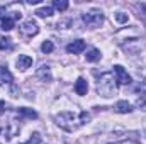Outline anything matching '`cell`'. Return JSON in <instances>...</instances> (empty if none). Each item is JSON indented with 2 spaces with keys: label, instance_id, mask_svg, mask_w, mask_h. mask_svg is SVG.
Returning a JSON list of instances; mask_svg holds the SVG:
<instances>
[{
  "label": "cell",
  "instance_id": "6da1fadb",
  "mask_svg": "<svg viewBox=\"0 0 146 144\" xmlns=\"http://www.w3.org/2000/svg\"><path fill=\"white\" fill-rule=\"evenodd\" d=\"M90 120V114L82 110V112H72V110H65V112H60L54 115V122L56 126H60L61 129L73 132L76 131L78 127L85 126L87 122Z\"/></svg>",
  "mask_w": 146,
  "mask_h": 144
},
{
  "label": "cell",
  "instance_id": "7a4b0ae2",
  "mask_svg": "<svg viewBox=\"0 0 146 144\" xmlns=\"http://www.w3.org/2000/svg\"><path fill=\"white\" fill-rule=\"evenodd\" d=\"M97 93L106 98H110L117 93V81H115L114 73L106 71L100 75V78L97 81Z\"/></svg>",
  "mask_w": 146,
  "mask_h": 144
},
{
  "label": "cell",
  "instance_id": "3957f363",
  "mask_svg": "<svg viewBox=\"0 0 146 144\" xmlns=\"http://www.w3.org/2000/svg\"><path fill=\"white\" fill-rule=\"evenodd\" d=\"M82 20H83V24H85L87 27L95 29V27H100V26H102V22H104V14H102V10H99V9H92V10H87V12L82 14Z\"/></svg>",
  "mask_w": 146,
  "mask_h": 144
},
{
  "label": "cell",
  "instance_id": "277c9868",
  "mask_svg": "<svg viewBox=\"0 0 146 144\" xmlns=\"http://www.w3.org/2000/svg\"><path fill=\"white\" fill-rule=\"evenodd\" d=\"M19 137V126L7 124L0 127V144H15Z\"/></svg>",
  "mask_w": 146,
  "mask_h": 144
},
{
  "label": "cell",
  "instance_id": "5b68a950",
  "mask_svg": "<svg viewBox=\"0 0 146 144\" xmlns=\"http://www.w3.org/2000/svg\"><path fill=\"white\" fill-rule=\"evenodd\" d=\"M37 32H39V26H37V22L34 19H27V20H24L21 24V34L22 36L33 37V36H36Z\"/></svg>",
  "mask_w": 146,
  "mask_h": 144
},
{
  "label": "cell",
  "instance_id": "8992f818",
  "mask_svg": "<svg viewBox=\"0 0 146 144\" xmlns=\"http://www.w3.org/2000/svg\"><path fill=\"white\" fill-rule=\"evenodd\" d=\"M114 76H115V81L119 85H129L131 83V76L127 75V71L121 65H115L114 66Z\"/></svg>",
  "mask_w": 146,
  "mask_h": 144
},
{
  "label": "cell",
  "instance_id": "52a82bcc",
  "mask_svg": "<svg viewBox=\"0 0 146 144\" xmlns=\"http://www.w3.org/2000/svg\"><path fill=\"white\" fill-rule=\"evenodd\" d=\"M85 48H87L85 41L83 39H76V41H73V42H70L66 46V53H70V54H80Z\"/></svg>",
  "mask_w": 146,
  "mask_h": 144
},
{
  "label": "cell",
  "instance_id": "ba28073f",
  "mask_svg": "<svg viewBox=\"0 0 146 144\" xmlns=\"http://www.w3.org/2000/svg\"><path fill=\"white\" fill-rule=\"evenodd\" d=\"M15 65H17V68H19L21 71H26L27 68H31V66H33V58H31V56H27V54H21V56L17 58Z\"/></svg>",
  "mask_w": 146,
  "mask_h": 144
},
{
  "label": "cell",
  "instance_id": "9c48e42d",
  "mask_svg": "<svg viewBox=\"0 0 146 144\" xmlns=\"http://www.w3.org/2000/svg\"><path fill=\"white\" fill-rule=\"evenodd\" d=\"M87 92H88V83H87V80L85 78H78L76 81H75V93L76 95H87Z\"/></svg>",
  "mask_w": 146,
  "mask_h": 144
},
{
  "label": "cell",
  "instance_id": "30bf717a",
  "mask_svg": "<svg viewBox=\"0 0 146 144\" xmlns=\"http://www.w3.org/2000/svg\"><path fill=\"white\" fill-rule=\"evenodd\" d=\"M114 110H115L117 114H131V112H133V105H131L127 100H119V102L115 104Z\"/></svg>",
  "mask_w": 146,
  "mask_h": 144
},
{
  "label": "cell",
  "instance_id": "8fae6325",
  "mask_svg": "<svg viewBox=\"0 0 146 144\" xmlns=\"http://www.w3.org/2000/svg\"><path fill=\"white\" fill-rule=\"evenodd\" d=\"M37 78L41 80V81H51L53 80V75H51V70H49V66H46V65H42L39 70H37Z\"/></svg>",
  "mask_w": 146,
  "mask_h": 144
},
{
  "label": "cell",
  "instance_id": "7c38bea8",
  "mask_svg": "<svg viewBox=\"0 0 146 144\" xmlns=\"http://www.w3.org/2000/svg\"><path fill=\"white\" fill-rule=\"evenodd\" d=\"M100 51L97 49V48H90L88 51H87V54H85V58H87V61L88 63H97L99 59H100Z\"/></svg>",
  "mask_w": 146,
  "mask_h": 144
},
{
  "label": "cell",
  "instance_id": "4fadbf2b",
  "mask_svg": "<svg viewBox=\"0 0 146 144\" xmlns=\"http://www.w3.org/2000/svg\"><path fill=\"white\" fill-rule=\"evenodd\" d=\"M17 112H19V115H22V117H26V119H37V112L36 110H33V108L21 107Z\"/></svg>",
  "mask_w": 146,
  "mask_h": 144
},
{
  "label": "cell",
  "instance_id": "5bb4252c",
  "mask_svg": "<svg viewBox=\"0 0 146 144\" xmlns=\"http://www.w3.org/2000/svg\"><path fill=\"white\" fill-rule=\"evenodd\" d=\"M34 14H36L37 17H44V19H46V17H51V15H53V7H51V5H44V7L37 9Z\"/></svg>",
  "mask_w": 146,
  "mask_h": 144
},
{
  "label": "cell",
  "instance_id": "9a60e30c",
  "mask_svg": "<svg viewBox=\"0 0 146 144\" xmlns=\"http://www.w3.org/2000/svg\"><path fill=\"white\" fill-rule=\"evenodd\" d=\"M14 20H15L14 17H7V15H5V17L2 19V27H0V29H3V31H12V29H14Z\"/></svg>",
  "mask_w": 146,
  "mask_h": 144
},
{
  "label": "cell",
  "instance_id": "2e32d148",
  "mask_svg": "<svg viewBox=\"0 0 146 144\" xmlns=\"http://www.w3.org/2000/svg\"><path fill=\"white\" fill-rule=\"evenodd\" d=\"M12 83V75L7 68H0V83Z\"/></svg>",
  "mask_w": 146,
  "mask_h": 144
},
{
  "label": "cell",
  "instance_id": "e0dca14e",
  "mask_svg": "<svg viewBox=\"0 0 146 144\" xmlns=\"http://www.w3.org/2000/svg\"><path fill=\"white\" fill-rule=\"evenodd\" d=\"M53 9H56V10H60V12H65V10L68 9V2H66V0H54V2H53Z\"/></svg>",
  "mask_w": 146,
  "mask_h": 144
},
{
  "label": "cell",
  "instance_id": "ac0fdd59",
  "mask_svg": "<svg viewBox=\"0 0 146 144\" xmlns=\"http://www.w3.org/2000/svg\"><path fill=\"white\" fill-rule=\"evenodd\" d=\"M53 49H54V44H53V41H44V42L41 44V51H42V53H46V54L53 53Z\"/></svg>",
  "mask_w": 146,
  "mask_h": 144
},
{
  "label": "cell",
  "instance_id": "d6986e66",
  "mask_svg": "<svg viewBox=\"0 0 146 144\" xmlns=\"http://www.w3.org/2000/svg\"><path fill=\"white\" fill-rule=\"evenodd\" d=\"M114 19H115L119 24H126V22L129 20L127 14H124V12H115V14H114Z\"/></svg>",
  "mask_w": 146,
  "mask_h": 144
},
{
  "label": "cell",
  "instance_id": "ffe728a7",
  "mask_svg": "<svg viewBox=\"0 0 146 144\" xmlns=\"http://www.w3.org/2000/svg\"><path fill=\"white\" fill-rule=\"evenodd\" d=\"M41 143H42L41 134H39V132H34V134L29 137V141H26V143H22V144H41Z\"/></svg>",
  "mask_w": 146,
  "mask_h": 144
},
{
  "label": "cell",
  "instance_id": "44dd1931",
  "mask_svg": "<svg viewBox=\"0 0 146 144\" xmlns=\"http://www.w3.org/2000/svg\"><path fill=\"white\" fill-rule=\"evenodd\" d=\"M12 39L10 37H0V49H10L12 48Z\"/></svg>",
  "mask_w": 146,
  "mask_h": 144
},
{
  "label": "cell",
  "instance_id": "7402d4cb",
  "mask_svg": "<svg viewBox=\"0 0 146 144\" xmlns=\"http://www.w3.org/2000/svg\"><path fill=\"white\" fill-rule=\"evenodd\" d=\"M110 144H139L138 141H131V139H126V141H117V143H110Z\"/></svg>",
  "mask_w": 146,
  "mask_h": 144
},
{
  "label": "cell",
  "instance_id": "603a6c76",
  "mask_svg": "<svg viewBox=\"0 0 146 144\" xmlns=\"http://www.w3.org/2000/svg\"><path fill=\"white\" fill-rule=\"evenodd\" d=\"M5 12H7V9H5V7H0V19H3V17H5V15H3Z\"/></svg>",
  "mask_w": 146,
  "mask_h": 144
},
{
  "label": "cell",
  "instance_id": "cb8c5ba5",
  "mask_svg": "<svg viewBox=\"0 0 146 144\" xmlns=\"http://www.w3.org/2000/svg\"><path fill=\"white\" fill-rule=\"evenodd\" d=\"M141 12H143V15L146 19V3H141Z\"/></svg>",
  "mask_w": 146,
  "mask_h": 144
},
{
  "label": "cell",
  "instance_id": "d4e9b609",
  "mask_svg": "<svg viewBox=\"0 0 146 144\" xmlns=\"http://www.w3.org/2000/svg\"><path fill=\"white\" fill-rule=\"evenodd\" d=\"M3 108H5V102H3V100H0V112H2Z\"/></svg>",
  "mask_w": 146,
  "mask_h": 144
},
{
  "label": "cell",
  "instance_id": "484cf974",
  "mask_svg": "<svg viewBox=\"0 0 146 144\" xmlns=\"http://www.w3.org/2000/svg\"><path fill=\"white\" fill-rule=\"evenodd\" d=\"M145 85H146V80H145Z\"/></svg>",
  "mask_w": 146,
  "mask_h": 144
}]
</instances>
